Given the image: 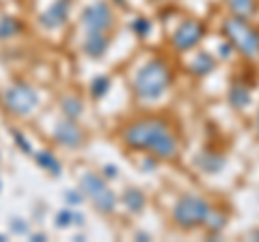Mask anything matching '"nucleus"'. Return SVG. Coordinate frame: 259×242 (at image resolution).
Returning a JSON list of instances; mask_svg holds the SVG:
<instances>
[{
  "mask_svg": "<svg viewBox=\"0 0 259 242\" xmlns=\"http://www.w3.org/2000/svg\"><path fill=\"white\" fill-rule=\"evenodd\" d=\"M123 141L134 149H145L158 158H173L177 151L175 136L158 119H143L125 128Z\"/></svg>",
  "mask_w": 259,
  "mask_h": 242,
  "instance_id": "f257e3e1",
  "label": "nucleus"
},
{
  "mask_svg": "<svg viewBox=\"0 0 259 242\" xmlns=\"http://www.w3.org/2000/svg\"><path fill=\"white\" fill-rule=\"evenodd\" d=\"M168 69L162 61H149L145 67H141V71L134 76V93L139 95L141 100H156L162 93L166 91L168 87Z\"/></svg>",
  "mask_w": 259,
  "mask_h": 242,
  "instance_id": "f03ea898",
  "label": "nucleus"
},
{
  "mask_svg": "<svg viewBox=\"0 0 259 242\" xmlns=\"http://www.w3.org/2000/svg\"><path fill=\"white\" fill-rule=\"evenodd\" d=\"M80 188H82L84 195L93 201L100 212H112V210H115L117 197H115V192L106 186V182H104L100 175L84 173L80 177Z\"/></svg>",
  "mask_w": 259,
  "mask_h": 242,
  "instance_id": "7ed1b4c3",
  "label": "nucleus"
},
{
  "mask_svg": "<svg viewBox=\"0 0 259 242\" xmlns=\"http://www.w3.org/2000/svg\"><path fill=\"white\" fill-rule=\"evenodd\" d=\"M207 214H209V206L203 199H199L194 195L182 197L173 210V219L180 227H194V225L205 223Z\"/></svg>",
  "mask_w": 259,
  "mask_h": 242,
  "instance_id": "20e7f679",
  "label": "nucleus"
},
{
  "mask_svg": "<svg viewBox=\"0 0 259 242\" xmlns=\"http://www.w3.org/2000/svg\"><path fill=\"white\" fill-rule=\"evenodd\" d=\"M3 102L11 112L24 117V115H30V112L37 108L39 98H37V93L32 87L24 85V83H15L13 87H9L3 93Z\"/></svg>",
  "mask_w": 259,
  "mask_h": 242,
  "instance_id": "39448f33",
  "label": "nucleus"
},
{
  "mask_svg": "<svg viewBox=\"0 0 259 242\" xmlns=\"http://www.w3.org/2000/svg\"><path fill=\"white\" fill-rule=\"evenodd\" d=\"M110 24H112V13L104 0H97V3L89 5L82 11V26L87 28V33H104V30L110 28Z\"/></svg>",
  "mask_w": 259,
  "mask_h": 242,
  "instance_id": "423d86ee",
  "label": "nucleus"
},
{
  "mask_svg": "<svg viewBox=\"0 0 259 242\" xmlns=\"http://www.w3.org/2000/svg\"><path fill=\"white\" fill-rule=\"evenodd\" d=\"M225 30H227V35L231 37V42L244 54H255L259 50V37L242 20H229Z\"/></svg>",
  "mask_w": 259,
  "mask_h": 242,
  "instance_id": "0eeeda50",
  "label": "nucleus"
},
{
  "mask_svg": "<svg viewBox=\"0 0 259 242\" xmlns=\"http://www.w3.org/2000/svg\"><path fill=\"white\" fill-rule=\"evenodd\" d=\"M54 136L65 147H78V145L82 143V132H80V128L74 124V119H69V117L56 124Z\"/></svg>",
  "mask_w": 259,
  "mask_h": 242,
  "instance_id": "6e6552de",
  "label": "nucleus"
},
{
  "mask_svg": "<svg viewBox=\"0 0 259 242\" xmlns=\"http://www.w3.org/2000/svg\"><path fill=\"white\" fill-rule=\"evenodd\" d=\"M67 15H69V0H56L52 7H48L41 13L39 22H41L46 28H59L67 22Z\"/></svg>",
  "mask_w": 259,
  "mask_h": 242,
  "instance_id": "1a4fd4ad",
  "label": "nucleus"
},
{
  "mask_svg": "<svg viewBox=\"0 0 259 242\" xmlns=\"http://www.w3.org/2000/svg\"><path fill=\"white\" fill-rule=\"evenodd\" d=\"M201 26L197 22H184L180 28H177V33L173 35V46L177 50H188L192 48L194 44L201 39Z\"/></svg>",
  "mask_w": 259,
  "mask_h": 242,
  "instance_id": "9d476101",
  "label": "nucleus"
},
{
  "mask_svg": "<svg viewBox=\"0 0 259 242\" xmlns=\"http://www.w3.org/2000/svg\"><path fill=\"white\" fill-rule=\"evenodd\" d=\"M108 50V37L106 33H87L84 39V52L93 59H100V56Z\"/></svg>",
  "mask_w": 259,
  "mask_h": 242,
  "instance_id": "9b49d317",
  "label": "nucleus"
},
{
  "mask_svg": "<svg viewBox=\"0 0 259 242\" xmlns=\"http://www.w3.org/2000/svg\"><path fill=\"white\" fill-rule=\"evenodd\" d=\"M37 160V165L39 167H44V171H50L52 175H61V163L56 160V156L52 154V151H39V154L35 156Z\"/></svg>",
  "mask_w": 259,
  "mask_h": 242,
  "instance_id": "f8f14e48",
  "label": "nucleus"
},
{
  "mask_svg": "<svg viewBox=\"0 0 259 242\" xmlns=\"http://www.w3.org/2000/svg\"><path fill=\"white\" fill-rule=\"evenodd\" d=\"M123 204L130 212H141L143 206H145V195L139 188H127L123 192Z\"/></svg>",
  "mask_w": 259,
  "mask_h": 242,
  "instance_id": "ddd939ff",
  "label": "nucleus"
},
{
  "mask_svg": "<svg viewBox=\"0 0 259 242\" xmlns=\"http://www.w3.org/2000/svg\"><path fill=\"white\" fill-rule=\"evenodd\" d=\"M61 108L65 112V117H69V119H76L80 112H82V104H80L78 98H65L61 102Z\"/></svg>",
  "mask_w": 259,
  "mask_h": 242,
  "instance_id": "4468645a",
  "label": "nucleus"
},
{
  "mask_svg": "<svg viewBox=\"0 0 259 242\" xmlns=\"http://www.w3.org/2000/svg\"><path fill=\"white\" fill-rule=\"evenodd\" d=\"M18 30H20L18 20H13V18H3L0 20V39L11 37V35L18 33Z\"/></svg>",
  "mask_w": 259,
  "mask_h": 242,
  "instance_id": "2eb2a0df",
  "label": "nucleus"
},
{
  "mask_svg": "<svg viewBox=\"0 0 259 242\" xmlns=\"http://www.w3.org/2000/svg\"><path fill=\"white\" fill-rule=\"evenodd\" d=\"M108 89H110V80L106 76H97L91 83V95L93 98H102V95H106Z\"/></svg>",
  "mask_w": 259,
  "mask_h": 242,
  "instance_id": "dca6fc26",
  "label": "nucleus"
},
{
  "mask_svg": "<svg viewBox=\"0 0 259 242\" xmlns=\"http://www.w3.org/2000/svg\"><path fill=\"white\" fill-rule=\"evenodd\" d=\"M71 223H76V212H71V210H61V212L56 214V227H69Z\"/></svg>",
  "mask_w": 259,
  "mask_h": 242,
  "instance_id": "f3484780",
  "label": "nucleus"
},
{
  "mask_svg": "<svg viewBox=\"0 0 259 242\" xmlns=\"http://www.w3.org/2000/svg\"><path fill=\"white\" fill-rule=\"evenodd\" d=\"M231 7L238 15H244L253 9V3H250V0H231Z\"/></svg>",
  "mask_w": 259,
  "mask_h": 242,
  "instance_id": "a211bd4d",
  "label": "nucleus"
},
{
  "mask_svg": "<svg viewBox=\"0 0 259 242\" xmlns=\"http://www.w3.org/2000/svg\"><path fill=\"white\" fill-rule=\"evenodd\" d=\"M13 141L15 143H18V147L24 151V154H30V151H32V147H30V143L26 141V139H24V136H22V132H18V130H13Z\"/></svg>",
  "mask_w": 259,
  "mask_h": 242,
  "instance_id": "6ab92c4d",
  "label": "nucleus"
},
{
  "mask_svg": "<svg viewBox=\"0 0 259 242\" xmlns=\"http://www.w3.org/2000/svg\"><path fill=\"white\" fill-rule=\"evenodd\" d=\"M132 28H134V33L136 35H147V30H149V22L147 20H143V18H139V20H134V24H132Z\"/></svg>",
  "mask_w": 259,
  "mask_h": 242,
  "instance_id": "aec40b11",
  "label": "nucleus"
},
{
  "mask_svg": "<svg viewBox=\"0 0 259 242\" xmlns=\"http://www.w3.org/2000/svg\"><path fill=\"white\" fill-rule=\"evenodd\" d=\"M65 199H67L69 206H78L80 201H82V195H80L78 190H67V192H65Z\"/></svg>",
  "mask_w": 259,
  "mask_h": 242,
  "instance_id": "412c9836",
  "label": "nucleus"
},
{
  "mask_svg": "<svg viewBox=\"0 0 259 242\" xmlns=\"http://www.w3.org/2000/svg\"><path fill=\"white\" fill-rule=\"evenodd\" d=\"M11 227H13L15 233H24V231H26V225H24V221H20V219H15Z\"/></svg>",
  "mask_w": 259,
  "mask_h": 242,
  "instance_id": "4be33fe9",
  "label": "nucleus"
},
{
  "mask_svg": "<svg viewBox=\"0 0 259 242\" xmlns=\"http://www.w3.org/2000/svg\"><path fill=\"white\" fill-rule=\"evenodd\" d=\"M104 175H106V177H115L117 175V167L106 165V167H104Z\"/></svg>",
  "mask_w": 259,
  "mask_h": 242,
  "instance_id": "5701e85b",
  "label": "nucleus"
},
{
  "mask_svg": "<svg viewBox=\"0 0 259 242\" xmlns=\"http://www.w3.org/2000/svg\"><path fill=\"white\" fill-rule=\"evenodd\" d=\"M46 240V236H41V233H35V236H32V242H44Z\"/></svg>",
  "mask_w": 259,
  "mask_h": 242,
  "instance_id": "b1692460",
  "label": "nucleus"
},
{
  "mask_svg": "<svg viewBox=\"0 0 259 242\" xmlns=\"http://www.w3.org/2000/svg\"><path fill=\"white\" fill-rule=\"evenodd\" d=\"M3 240H5V236H0V242H3Z\"/></svg>",
  "mask_w": 259,
  "mask_h": 242,
  "instance_id": "393cba45",
  "label": "nucleus"
}]
</instances>
